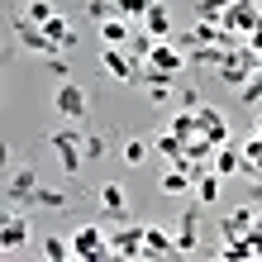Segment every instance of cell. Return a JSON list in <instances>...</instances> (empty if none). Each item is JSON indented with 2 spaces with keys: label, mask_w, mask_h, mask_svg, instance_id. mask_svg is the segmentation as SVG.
<instances>
[{
  "label": "cell",
  "mask_w": 262,
  "mask_h": 262,
  "mask_svg": "<svg viewBox=\"0 0 262 262\" xmlns=\"http://www.w3.org/2000/svg\"><path fill=\"white\" fill-rule=\"evenodd\" d=\"M48 148H53L57 167H62V177H81V167H86V134H76V129H53V134H48Z\"/></svg>",
  "instance_id": "1"
},
{
  "label": "cell",
  "mask_w": 262,
  "mask_h": 262,
  "mask_svg": "<svg viewBox=\"0 0 262 262\" xmlns=\"http://www.w3.org/2000/svg\"><path fill=\"white\" fill-rule=\"evenodd\" d=\"M100 72L110 76V81L134 86V81H143V57H134L129 48H115V43H105V48H100Z\"/></svg>",
  "instance_id": "2"
},
{
  "label": "cell",
  "mask_w": 262,
  "mask_h": 262,
  "mask_svg": "<svg viewBox=\"0 0 262 262\" xmlns=\"http://www.w3.org/2000/svg\"><path fill=\"white\" fill-rule=\"evenodd\" d=\"M43 186L34 167H14V172L5 177V205L10 210H34V191Z\"/></svg>",
  "instance_id": "3"
},
{
  "label": "cell",
  "mask_w": 262,
  "mask_h": 262,
  "mask_svg": "<svg viewBox=\"0 0 262 262\" xmlns=\"http://www.w3.org/2000/svg\"><path fill=\"white\" fill-rule=\"evenodd\" d=\"M72 257H81V262L115 257V253H110V234H105L100 224H81V229L72 234Z\"/></svg>",
  "instance_id": "4"
},
{
  "label": "cell",
  "mask_w": 262,
  "mask_h": 262,
  "mask_svg": "<svg viewBox=\"0 0 262 262\" xmlns=\"http://www.w3.org/2000/svg\"><path fill=\"white\" fill-rule=\"evenodd\" d=\"M29 238H34V210H10L5 224H0V248H5V253H19Z\"/></svg>",
  "instance_id": "5"
},
{
  "label": "cell",
  "mask_w": 262,
  "mask_h": 262,
  "mask_svg": "<svg viewBox=\"0 0 262 262\" xmlns=\"http://www.w3.org/2000/svg\"><path fill=\"white\" fill-rule=\"evenodd\" d=\"M220 24L248 38L253 29H262V5H257V0H234V5L224 10V19H220Z\"/></svg>",
  "instance_id": "6"
},
{
  "label": "cell",
  "mask_w": 262,
  "mask_h": 262,
  "mask_svg": "<svg viewBox=\"0 0 262 262\" xmlns=\"http://www.w3.org/2000/svg\"><path fill=\"white\" fill-rule=\"evenodd\" d=\"M14 38H19L29 53H38V57H57V53H62V48L48 38V29L34 24V19H19V24H14Z\"/></svg>",
  "instance_id": "7"
},
{
  "label": "cell",
  "mask_w": 262,
  "mask_h": 262,
  "mask_svg": "<svg viewBox=\"0 0 262 262\" xmlns=\"http://www.w3.org/2000/svg\"><path fill=\"white\" fill-rule=\"evenodd\" d=\"M53 110L62 115L67 124H72V119H86V110H91V105H86V91L76 86V81H62V86H57V96H53Z\"/></svg>",
  "instance_id": "8"
},
{
  "label": "cell",
  "mask_w": 262,
  "mask_h": 262,
  "mask_svg": "<svg viewBox=\"0 0 262 262\" xmlns=\"http://www.w3.org/2000/svg\"><path fill=\"white\" fill-rule=\"evenodd\" d=\"M96 200H100V214H105L110 224H124V214H129V195H124V186H119V181H105Z\"/></svg>",
  "instance_id": "9"
},
{
  "label": "cell",
  "mask_w": 262,
  "mask_h": 262,
  "mask_svg": "<svg viewBox=\"0 0 262 262\" xmlns=\"http://www.w3.org/2000/svg\"><path fill=\"white\" fill-rule=\"evenodd\" d=\"M195 119H200V138H205V143H214V148L229 143V124H224V115L214 110V105H200Z\"/></svg>",
  "instance_id": "10"
},
{
  "label": "cell",
  "mask_w": 262,
  "mask_h": 262,
  "mask_svg": "<svg viewBox=\"0 0 262 262\" xmlns=\"http://www.w3.org/2000/svg\"><path fill=\"white\" fill-rule=\"evenodd\" d=\"M110 253L115 257H143V224L110 229Z\"/></svg>",
  "instance_id": "11"
},
{
  "label": "cell",
  "mask_w": 262,
  "mask_h": 262,
  "mask_svg": "<svg viewBox=\"0 0 262 262\" xmlns=\"http://www.w3.org/2000/svg\"><path fill=\"white\" fill-rule=\"evenodd\" d=\"M148 67H158V72H172V76H181V67H186V53H181L177 43H167V38H158V48H152V57H148Z\"/></svg>",
  "instance_id": "12"
},
{
  "label": "cell",
  "mask_w": 262,
  "mask_h": 262,
  "mask_svg": "<svg viewBox=\"0 0 262 262\" xmlns=\"http://www.w3.org/2000/svg\"><path fill=\"white\" fill-rule=\"evenodd\" d=\"M177 253V234H167L158 224H143V257H172Z\"/></svg>",
  "instance_id": "13"
},
{
  "label": "cell",
  "mask_w": 262,
  "mask_h": 262,
  "mask_svg": "<svg viewBox=\"0 0 262 262\" xmlns=\"http://www.w3.org/2000/svg\"><path fill=\"white\" fill-rule=\"evenodd\" d=\"M177 253L186 257V253H200V210H186L181 214V224H177Z\"/></svg>",
  "instance_id": "14"
},
{
  "label": "cell",
  "mask_w": 262,
  "mask_h": 262,
  "mask_svg": "<svg viewBox=\"0 0 262 262\" xmlns=\"http://www.w3.org/2000/svg\"><path fill=\"white\" fill-rule=\"evenodd\" d=\"M253 220H257V205L248 200V205H238V210L220 224V238H238V234H248V229H253Z\"/></svg>",
  "instance_id": "15"
},
{
  "label": "cell",
  "mask_w": 262,
  "mask_h": 262,
  "mask_svg": "<svg viewBox=\"0 0 262 262\" xmlns=\"http://www.w3.org/2000/svg\"><path fill=\"white\" fill-rule=\"evenodd\" d=\"M172 81H177L172 72H158V67L143 62V91H148L152 100H172Z\"/></svg>",
  "instance_id": "16"
},
{
  "label": "cell",
  "mask_w": 262,
  "mask_h": 262,
  "mask_svg": "<svg viewBox=\"0 0 262 262\" xmlns=\"http://www.w3.org/2000/svg\"><path fill=\"white\" fill-rule=\"evenodd\" d=\"M220 191H224L220 172H200L195 177V205H220Z\"/></svg>",
  "instance_id": "17"
},
{
  "label": "cell",
  "mask_w": 262,
  "mask_h": 262,
  "mask_svg": "<svg viewBox=\"0 0 262 262\" xmlns=\"http://www.w3.org/2000/svg\"><path fill=\"white\" fill-rule=\"evenodd\" d=\"M100 38H105V43H115V48H129V38H134V19H124V14L105 19V24H100Z\"/></svg>",
  "instance_id": "18"
},
{
  "label": "cell",
  "mask_w": 262,
  "mask_h": 262,
  "mask_svg": "<svg viewBox=\"0 0 262 262\" xmlns=\"http://www.w3.org/2000/svg\"><path fill=\"white\" fill-rule=\"evenodd\" d=\"M138 24H143L152 38H172V14H167V5H158V0H152V10H148Z\"/></svg>",
  "instance_id": "19"
},
{
  "label": "cell",
  "mask_w": 262,
  "mask_h": 262,
  "mask_svg": "<svg viewBox=\"0 0 262 262\" xmlns=\"http://www.w3.org/2000/svg\"><path fill=\"white\" fill-rule=\"evenodd\" d=\"M43 29H48V38H53V43H57L62 53H72V48H76V29H72V19H62V14H53V19L43 24Z\"/></svg>",
  "instance_id": "20"
},
{
  "label": "cell",
  "mask_w": 262,
  "mask_h": 262,
  "mask_svg": "<svg viewBox=\"0 0 262 262\" xmlns=\"http://www.w3.org/2000/svg\"><path fill=\"white\" fill-rule=\"evenodd\" d=\"M34 210H48V214L72 210V195H67V191H53V186H38V191H34Z\"/></svg>",
  "instance_id": "21"
},
{
  "label": "cell",
  "mask_w": 262,
  "mask_h": 262,
  "mask_svg": "<svg viewBox=\"0 0 262 262\" xmlns=\"http://www.w3.org/2000/svg\"><path fill=\"white\" fill-rule=\"evenodd\" d=\"M243 167H248V158H243V152L238 148H214V172H220V177H234V172H243Z\"/></svg>",
  "instance_id": "22"
},
{
  "label": "cell",
  "mask_w": 262,
  "mask_h": 262,
  "mask_svg": "<svg viewBox=\"0 0 262 262\" xmlns=\"http://www.w3.org/2000/svg\"><path fill=\"white\" fill-rule=\"evenodd\" d=\"M152 48H158V38H152V34H148L143 24H134V38H129V53H134V57H143V62H148V57H152Z\"/></svg>",
  "instance_id": "23"
},
{
  "label": "cell",
  "mask_w": 262,
  "mask_h": 262,
  "mask_svg": "<svg viewBox=\"0 0 262 262\" xmlns=\"http://www.w3.org/2000/svg\"><path fill=\"white\" fill-rule=\"evenodd\" d=\"M152 158V143H148V138H129V143H124V162L129 167H143Z\"/></svg>",
  "instance_id": "24"
},
{
  "label": "cell",
  "mask_w": 262,
  "mask_h": 262,
  "mask_svg": "<svg viewBox=\"0 0 262 262\" xmlns=\"http://www.w3.org/2000/svg\"><path fill=\"white\" fill-rule=\"evenodd\" d=\"M43 257H48V262H67V257H72V238L48 234V238H43Z\"/></svg>",
  "instance_id": "25"
},
{
  "label": "cell",
  "mask_w": 262,
  "mask_h": 262,
  "mask_svg": "<svg viewBox=\"0 0 262 262\" xmlns=\"http://www.w3.org/2000/svg\"><path fill=\"white\" fill-rule=\"evenodd\" d=\"M172 134H177V138H195V134H200V119H195V110H177V119H172Z\"/></svg>",
  "instance_id": "26"
},
{
  "label": "cell",
  "mask_w": 262,
  "mask_h": 262,
  "mask_svg": "<svg viewBox=\"0 0 262 262\" xmlns=\"http://www.w3.org/2000/svg\"><path fill=\"white\" fill-rule=\"evenodd\" d=\"M229 5H234V0H195V19H214L220 24Z\"/></svg>",
  "instance_id": "27"
},
{
  "label": "cell",
  "mask_w": 262,
  "mask_h": 262,
  "mask_svg": "<svg viewBox=\"0 0 262 262\" xmlns=\"http://www.w3.org/2000/svg\"><path fill=\"white\" fill-rule=\"evenodd\" d=\"M53 5H48V0H24V19H34V24H48L53 19Z\"/></svg>",
  "instance_id": "28"
},
{
  "label": "cell",
  "mask_w": 262,
  "mask_h": 262,
  "mask_svg": "<svg viewBox=\"0 0 262 262\" xmlns=\"http://www.w3.org/2000/svg\"><path fill=\"white\" fill-rule=\"evenodd\" d=\"M86 14L96 24H105V19H115V14H119V5H115V0H86Z\"/></svg>",
  "instance_id": "29"
},
{
  "label": "cell",
  "mask_w": 262,
  "mask_h": 262,
  "mask_svg": "<svg viewBox=\"0 0 262 262\" xmlns=\"http://www.w3.org/2000/svg\"><path fill=\"white\" fill-rule=\"evenodd\" d=\"M115 5H119V14H124V19H134V24H138V19L152 10V0H115Z\"/></svg>",
  "instance_id": "30"
},
{
  "label": "cell",
  "mask_w": 262,
  "mask_h": 262,
  "mask_svg": "<svg viewBox=\"0 0 262 262\" xmlns=\"http://www.w3.org/2000/svg\"><path fill=\"white\" fill-rule=\"evenodd\" d=\"M243 158L253 162V177H257V162H262V134H257V129H253V138H248V143H243Z\"/></svg>",
  "instance_id": "31"
},
{
  "label": "cell",
  "mask_w": 262,
  "mask_h": 262,
  "mask_svg": "<svg viewBox=\"0 0 262 262\" xmlns=\"http://www.w3.org/2000/svg\"><path fill=\"white\" fill-rule=\"evenodd\" d=\"M238 96H243V105H253V100H262V72H253V76H248V86H243Z\"/></svg>",
  "instance_id": "32"
},
{
  "label": "cell",
  "mask_w": 262,
  "mask_h": 262,
  "mask_svg": "<svg viewBox=\"0 0 262 262\" xmlns=\"http://www.w3.org/2000/svg\"><path fill=\"white\" fill-rule=\"evenodd\" d=\"M105 152H110V148H105V138H96V134H86V162H100Z\"/></svg>",
  "instance_id": "33"
},
{
  "label": "cell",
  "mask_w": 262,
  "mask_h": 262,
  "mask_svg": "<svg viewBox=\"0 0 262 262\" xmlns=\"http://www.w3.org/2000/svg\"><path fill=\"white\" fill-rule=\"evenodd\" d=\"M43 62H48V72L57 76V81H72V67L62 62V53H57V57H43Z\"/></svg>",
  "instance_id": "34"
},
{
  "label": "cell",
  "mask_w": 262,
  "mask_h": 262,
  "mask_svg": "<svg viewBox=\"0 0 262 262\" xmlns=\"http://www.w3.org/2000/svg\"><path fill=\"white\" fill-rule=\"evenodd\" d=\"M243 48H248L253 57H262V29H253V34H248V38H243Z\"/></svg>",
  "instance_id": "35"
},
{
  "label": "cell",
  "mask_w": 262,
  "mask_h": 262,
  "mask_svg": "<svg viewBox=\"0 0 262 262\" xmlns=\"http://www.w3.org/2000/svg\"><path fill=\"white\" fill-rule=\"evenodd\" d=\"M181 110H200V96H195V91L186 86V91H181Z\"/></svg>",
  "instance_id": "36"
},
{
  "label": "cell",
  "mask_w": 262,
  "mask_h": 262,
  "mask_svg": "<svg viewBox=\"0 0 262 262\" xmlns=\"http://www.w3.org/2000/svg\"><path fill=\"white\" fill-rule=\"evenodd\" d=\"M248 200H253V205H262V177L248 181Z\"/></svg>",
  "instance_id": "37"
},
{
  "label": "cell",
  "mask_w": 262,
  "mask_h": 262,
  "mask_svg": "<svg viewBox=\"0 0 262 262\" xmlns=\"http://www.w3.org/2000/svg\"><path fill=\"white\" fill-rule=\"evenodd\" d=\"M248 238H253V243H262V205H257V220H253V229H248Z\"/></svg>",
  "instance_id": "38"
},
{
  "label": "cell",
  "mask_w": 262,
  "mask_h": 262,
  "mask_svg": "<svg viewBox=\"0 0 262 262\" xmlns=\"http://www.w3.org/2000/svg\"><path fill=\"white\" fill-rule=\"evenodd\" d=\"M253 129H257V134H262V115H257V124H253Z\"/></svg>",
  "instance_id": "39"
},
{
  "label": "cell",
  "mask_w": 262,
  "mask_h": 262,
  "mask_svg": "<svg viewBox=\"0 0 262 262\" xmlns=\"http://www.w3.org/2000/svg\"><path fill=\"white\" fill-rule=\"evenodd\" d=\"M257 72H262V62H257Z\"/></svg>",
  "instance_id": "40"
}]
</instances>
